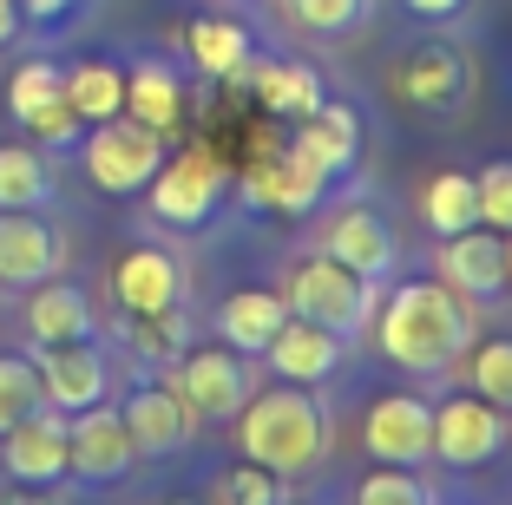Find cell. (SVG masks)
Listing matches in <instances>:
<instances>
[{"mask_svg": "<svg viewBox=\"0 0 512 505\" xmlns=\"http://www.w3.org/2000/svg\"><path fill=\"white\" fill-rule=\"evenodd\" d=\"M79 158H86V178L99 184L106 197H138L151 184V171L165 164V138L151 132V125L138 119H99L86 125V138H79Z\"/></svg>", "mask_w": 512, "mask_h": 505, "instance_id": "cell-5", "label": "cell"}, {"mask_svg": "<svg viewBox=\"0 0 512 505\" xmlns=\"http://www.w3.org/2000/svg\"><path fill=\"white\" fill-rule=\"evenodd\" d=\"M33 374H40V401L60 414L99 407L112 394V368L99 342H33Z\"/></svg>", "mask_w": 512, "mask_h": 505, "instance_id": "cell-8", "label": "cell"}, {"mask_svg": "<svg viewBox=\"0 0 512 505\" xmlns=\"http://www.w3.org/2000/svg\"><path fill=\"white\" fill-rule=\"evenodd\" d=\"M467 381H473L480 401L512 407V335H493V342L467 348Z\"/></svg>", "mask_w": 512, "mask_h": 505, "instance_id": "cell-30", "label": "cell"}, {"mask_svg": "<svg viewBox=\"0 0 512 505\" xmlns=\"http://www.w3.org/2000/svg\"><path fill=\"white\" fill-rule=\"evenodd\" d=\"M27 335L33 342H92V335H99L92 296L79 283H60V276L33 283L27 289Z\"/></svg>", "mask_w": 512, "mask_h": 505, "instance_id": "cell-19", "label": "cell"}, {"mask_svg": "<svg viewBox=\"0 0 512 505\" xmlns=\"http://www.w3.org/2000/svg\"><path fill=\"white\" fill-rule=\"evenodd\" d=\"M237 446H243V460L270 466L276 479H296L329 453V414L296 381L263 387V394H250L237 407Z\"/></svg>", "mask_w": 512, "mask_h": 505, "instance_id": "cell-2", "label": "cell"}, {"mask_svg": "<svg viewBox=\"0 0 512 505\" xmlns=\"http://www.w3.org/2000/svg\"><path fill=\"white\" fill-rule=\"evenodd\" d=\"M60 92H66V105L79 112V125L119 119V112H125V66H112V60H73Z\"/></svg>", "mask_w": 512, "mask_h": 505, "instance_id": "cell-25", "label": "cell"}, {"mask_svg": "<svg viewBox=\"0 0 512 505\" xmlns=\"http://www.w3.org/2000/svg\"><path fill=\"white\" fill-rule=\"evenodd\" d=\"M250 92H256V105H263V119H309L322 105V86H316V73L309 66H289V60H263L256 66L250 60Z\"/></svg>", "mask_w": 512, "mask_h": 505, "instance_id": "cell-24", "label": "cell"}, {"mask_svg": "<svg viewBox=\"0 0 512 505\" xmlns=\"http://www.w3.org/2000/svg\"><path fill=\"white\" fill-rule=\"evenodd\" d=\"M40 401V374H33V355H0V433L14 427V420H27Z\"/></svg>", "mask_w": 512, "mask_h": 505, "instance_id": "cell-32", "label": "cell"}, {"mask_svg": "<svg viewBox=\"0 0 512 505\" xmlns=\"http://www.w3.org/2000/svg\"><path fill=\"white\" fill-rule=\"evenodd\" d=\"M14 33H20V7H14V0H0V46L14 40Z\"/></svg>", "mask_w": 512, "mask_h": 505, "instance_id": "cell-40", "label": "cell"}, {"mask_svg": "<svg viewBox=\"0 0 512 505\" xmlns=\"http://www.w3.org/2000/svg\"><path fill=\"white\" fill-rule=\"evenodd\" d=\"M407 7H414L421 20H453L460 7H467V0H407Z\"/></svg>", "mask_w": 512, "mask_h": 505, "instance_id": "cell-38", "label": "cell"}, {"mask_svg": "<svg viewBox=\"0 0 512 505\" xmlns=\"http://www.w3.org/2000/svg\"><path fill=\"white\" fill-rule=\"evenodd\" d=\"M27 132H33V145L60 151V145H79V132H86V125H79V112L60 99V105H46L40 119H27Z\"/></svg>", "mask_w": 512, "mask_h": 505, "instance_id": "cell-36", "label": "cell"}, {"mask_svg": "<svg viewBox=\"0 0 512 505\" xmlns=\"http://www.w3.org/2000/svg\"><path fill=\"white\" fill-rule=\"evenodd\" d=\"M0 460H7V479L14 486H60L73 453H66V414L60 407H33L27 420L0 433Z\"/></svg>", "mask_w": 512, "mask_h": 505, "instance_id": "cell-12", "label": "cell"}, {"mask_svg": "<svg viewBox=\"0 0 512 505\" xmlns=\"http://www.w3.org/2000/svg\"><path fill=\"white\" fill-rule=\"evenodd\" d=\"M66 453H73L66 479H86V486H119V479L132 473V460H138L119 407H106V401L66 414Z\"/></svg>", "mask_w": 512, "mask_h": 505, "instance_id": "cell-9", "label": "cell"}, {"mask_svg": "<svg viewBox=\"0 0 512 505\" xmlns=\"http://www.w3.org/2000/svg\"><path fill=\"white\" fill-rule=\"evenodd\" d=\"M7 505H66L53 486H20V492H7Z\"/></svg>", "mask_w": 512, "mask_h": 505, "instance_id": "cell-39", "label": "cell"}, {"mask_svg": "<svg viewBox=\"0 0 512 505\" xmlns=\"http://www.w3.org/2000/svg\"><path fill=\"white\" fill-rule=\"evenodd\" d=\"M119 342L132 348L145 368H171V361L191 348V322H184V302H178V309H151V315H125Z\"/></svg>", "mask_w": 512, "mask_h": 505, "instance_id": "cell-27", "label": "cell"}, {"mask_svg": "<svg viewBox=\"0 0 512 505\" xmlns=\"http://www.w3.org/2000/svg\"><path fill=\"white\" fill-rule=\"evenodd\" d=\"M283 322H289L283 289H237L217 302V342H230L237 355H263Z\"/></svg>", "mask_w": 512, "mask_h": 505, "instance_id": "cell-21", "label": "cell"}, {"mask_svg": "<svg viewBox=\"0 0 512 505\" xmlns=\"http://www.w3.org/2000/svg\"><path fill=\"white\" fill-rule=\"evenodd\" d=\"M289 14L309 33H355L368 14V0H289Z\"/></svg>", "mask_w": 512, "mask_h": 505, "instance_id": "cell-35", "label": "cell"}, {"mask_svg": "<svg viewBox=\"0 0 512 505\" xmlns=\"http://www.w3.org/2000/svg\"><path fill=\"white\" fill-rule=\"evenodd\" d=\"M60 86H66V66H53V60H20L14 79H7V112H14L20 125L40 119L46 105H60V99H66Z\"/></svg>", "mask_w": 512, "mask_h": 505, "instance_id": "cell-29", "label": "cell"}, {"mask_svg": "<svg viewBox=\"0 0 512 505\" xmlns=\"http://www.w3.org/2000/svg\"><path fill=\"white\" fill-rule=\"evenodd\" d=\"M421 223L434 237H460L480 223V197H473V171H434L421 184Z\"/></svg>", "mask_w": 512, "mask_h": 505, "instance_id": "cell-26", "label": "cell"}, {"mask_svg": "<svg viewBox=\"0 0 512 505\" xmlns=\"http://www.w3.org/2000/svg\"><path fill=\"white\" fill-rule=\"evenodd\" d=\"M342 355H348V342H342V335H335V328L302 322V315H289V322L270 335V348H263L270 374H276V381H296V387L329 381V374L342 368Z\"/></svg>", "mask_w": 512, "mask_h": 505, "instance_id": "cell-17", "label": "cell"}, {"mask_svg": "<svg viewBox=\"0 0 512 505\" xmlns=\"http://www.w3.org/2000/svg\"><path fill=\"white\" fill-rule=\"evenodd\" d=\"M165 381L178 387V401L191 407L197 420H237V407L256 394L250 355H237L230 342H217V348H184V355L165 368Z\"/></svg>", "mask_w": 512, "mask_h": 505, "instance_id": "cell-6", "label": "cell"}, {"mask_svg": "<svg viewBox=\"0 0 512 505\" xmlns=\"http://www.w3.org/2000/svg\"><path fill=\"white\" fill-rule=\"evenodd\" d=\"M14 7H20V20H33V27H53V20L73 14V0H14Z\"/></svg>", "mask_w": 512, "mask_h": 505, "instance_id": "cell-37", "label": "cell"}, {"mask_svg": "<svg viewBox=\"0 0 512 505\" xmlns=\"http://www.w3.org/2000/svg\"><path fill=\"white\" fill-rule=\"evenodd\" d=\"M362 446L375 453V466H427L434 460V401L381 394L362 420Z\"/></svg>", "mask_w": 512, "mask_h": 505, "instance_id": "cell-11", "label": "cell"}, {"mask_svg": "<svg viewBox=\"0 0 512 505\" xmlns=\"http://www.w3.org/2000/svg\"><path fill=\"white\" fill-rule=\"evenodd\" d=\"M289 145L309 151V158H316L329 178H342L348 164L362 158V112H355L348 99H322L316 112L296 125V138H289Z\"/></svg>", "mask_w": 512, "mask_h": 505, "instance_id": "cell-20", "label": "cell"}, {"mask_svg": "<svg viewBox=\"0 0 512 505\" xmlns=\"http://www.w3.org/2000/svg\"><path fill=\"white\" fill-rule=\"evenodd\" d=\"M53 204V164L40 145H0V210H46Z\"/></svg>", "mask_w": 512, "mask_h": 505, "instance_id": "cell-28", "label": "cell"}, {"mask_svg": "<svg viewBox=\"0 0 512 505\" xmlns=\"http://www.w3.org/2000/svg\"><path fill=\"white\" fill-rule=\"evenodd\" d=\"M276 499H283L276 473H270V466H256V460H243V466H230V473L211 479V499H204V505H276Z\"/></svg>", "mask_w": 512, "mask_h": 505, "instance_id": "cell-31", "label": "cell"}, {"mask_svg": "<svg viewBox=\"0 0 512 505\" xmlns=\"http://www.w3.org/2000/svg\"><path fill=\"white\" fill-rule=\"evenodd\" d=\"M289 315H302V322L316 328H335L342 342H355L368 322H375V283L368 276H355L348 263H335V256H309V263L289 269V289H283Z\"/></svg>", "mask_w": 512, "mask_h": 505, "instance_id": "cell-3", "label": "cell"}, {"mask_svg": "<svg viewBox=\"0 0 512 505\" xmlns=\"http://www.w3.org/2000/svg\"><path fill=\"white\" fill-rule=\"evenodd\" d=\"M276 505H283V499H276Z\"/></svg>", "mask_w": 512, "mask_h": 505, "instance_id": "cell-44", "label": "cell"}, {"mask_svg": "<svg viewBox=\"0 0 512 505\" xmlns=\"http://www.w3.org/2000/svg\"><path fill=\"white\" fill-rule=\"evenodd\" d=\"M434 276L447 289H460L467 302L499 296V289H506V237L486 230V223H473V230H460V237H440Z\"/></svg>", "mask_w": 512, "mask_h": 505, "instance_id": "cell-15", "label": "cell"}, {"mask_svg": "<svg viewBox=\"0 0 512 505\" xmlns=\"http://www.w3.org/2000/svg\"><path fill=\"white\" fill-rule=\"evenodd\" d=\"M119 420H125V433H132L138 460H165V453H184V446H191V433H197V414L178 401V387H171V381L132 387V394H125V407H119Z\"/></svg>", "mask_w": 512, "mask_h": 505, "instance_id": "cell-13", "label": "cell"}, {"mask_svg": "<svg viewBox=\"0 0 512 505\" xmlns=\"http://www.w3.org/2000/svg\"><path fill=\"white\" fill-rule=\"evenodd\" d=\"M0 479H7V460H0Z\"/></svg>", "mask_w": 512, "mask_h": 505, "instance_id": "cell-43", "label": "cell"}, {"mask_svg": "<svg viewBox=\"0 0 512 505\" xmlns=\"http://www.w3.org/2000/svg\"><path fill=\"white\" fill-rule=\"evenodd\" d=\"M355 505H434L427 486L414 479V466H375V473L355 486Z\"/></svg>", "mask_w": 512, "mask_h": 505, "instance_id": "cell-33", "label": "cell"}, {"mask_svg": "<svg viewBox=\"0 0 512 505\" xmlns=\"http://www.w3.org/2000/svg\"><path fill=\"white\" fill-rule=\"evenodd\" d=\"M375 342L407 374H447L473 348V309L447 283H401L375 302Z\"/></svg>", "mask_w": 512, "mask_h": 505, "instance_id": "cell-1", "label": "cell"}, {"mask_svg": "<svg viewBox=\"0 0 512 505\" xmlns=\"http://www.w3.org/2000/svg\"><path fill=\"white\" fill-rule=\"evenodd\" d=\"M112 296L125 315H151V309H178L184 302V269L171 250L158 243H132V250L112 263Z\"/></svg>", "mask_w": 512, "mask_h": 505, "instance_id": "cell-16", "label": "cell"}, {"mask_svg": "<svg viewBox=\"0 0 512 505\" xmlns=\"http://www.w3.org/2000/svg\"><path fill=\"white\" fill-rule=\"evenodd\" d=\"M322 256H335V263H348L355 276L381 283V276H394V263H401V243H394V230L375 210H335V217L322 223Z\"/></svg>", "mask_w": 512, "mask_h": 505, "instance_id": "cell-18", "label": "cell"}, {"mask_svg": "<svg viewBox=\"0 0 512 505\" xmlns=\"http://www.w3.org/2000/svg\"><path fill=\"white\" fill-rule=\"evenodd\" d=\"M506 289H512V230H506Z\"/></svg>", "mask_w": 512, "mask_h": 505, "instance_id": "cell-41", "label": "cell"}, {"mask_svg": "<svg viewBox=\"0 0 512 505\" xmlns=\"http://www.w3.org/2000/svg\"><path fill=\"white\" fill-rule=\"evenodd\" d=\"M66 243L40 210H0V289H33L46 276H60Z\"/></svg>", "mask_w": 512, "mask_h": 505, "instance_id": "cell-14", "label": "cell"}, {"mask_svg": "<svg viewBox=\"0 0 512 505\" xmlns=\"http://www.w3.org/2000/svg\"><path fill=\"white\" fill-rule=\"evenodd\" d=\"M184 53H191V66L204 79H243L250 73V27L224 14H204L184 27Z\"/></svg>", "mask_w": 512, "mask_h": 505, "instance_id": "cell-23", "label": "cell"}, {"mask_svg": "<svg viewBox=\"0 0 512 505\" xmlns=\"http://www.w3.org/2000/svg\"><path fill=\"white\" fill-rule=\"evenodd\" d=\"M467 86H473V66H467V53L447 46V40L414 46L388 79L394 105L414 112V119H447V112H460V105H467Z\"/></svg>", "mask_w": 512, "mask_h": 505, "instance_id": "cell-7", "label": "cell"}, {"mask_svg": "<svg viewBox=\"0 0 512 505\" xmlns=\"http://www.w3.org/2000/svg\"><path fill=\"white\" fill-rule=\"evenodd\" d=\"M224 184H230V171L217 164V151H204V145L165 151V164H158L151 184H145L151 217L171 223V230H204L211 210L224 204Z\"/></svg>", "mask_w": 512, "mask_h": 505, "instance_id": "cell-4", "label": "cell"}, {"mask_svg": "<svg viewBox=\"0 0 512 505\" xmlns=\"http://www.w3.org/2000/svg\"><path fill=\"white\" fill-rule=\"evenodd\" d=\"M165 505H204V499H165Z\"/></svg>", "mask_w": 512, "mask_h": 505, "instance_id": "cell-42", "label": "cell"}, {"mask_svg": "<svg viewBox=\"0 0 512 505\" xmlns=\"http://www.w3.org/2000/svg\"><path fill=\"white\" fill-rule=\"evenodd\" d=\"M473 197H480V223H493L506 237L512 230V158H493L486 171H473Z\"/></svg>", "mask_w": 512, "mask_h": 505, "instance_id": "cell-34", "label": "cell"}, {"mask_svg": "<svg viewBox=\"0 0 512 505\" xmlns=\"http://www.w3.org/2000/svg\"><path fill=\"white\" fill-rule=\"evenodd\" d=\"M506 446V407L480 401V394H447L434 407V460L467 473V466H486Z\"/></svg>", "mask_w": 512, "mask_h": 505, "instance_id": "cell-10", "label": "cell"}, {"mask_svg": "<svg viewBox=\"0 0 512 505\" xmlns=\"http://www.w3.org/2000/svg\"><path fill=\"white\" fill-rule=\"evenodd\" d=\"M125 119L151 125L158 138L178 132V125H184V79H178V66L138 60L132 73H125Z\"/></svg>", "mask_w": 512, "mask_h": 505, "instance_id": "cell-22", "label": "cell"}]
</instances>
